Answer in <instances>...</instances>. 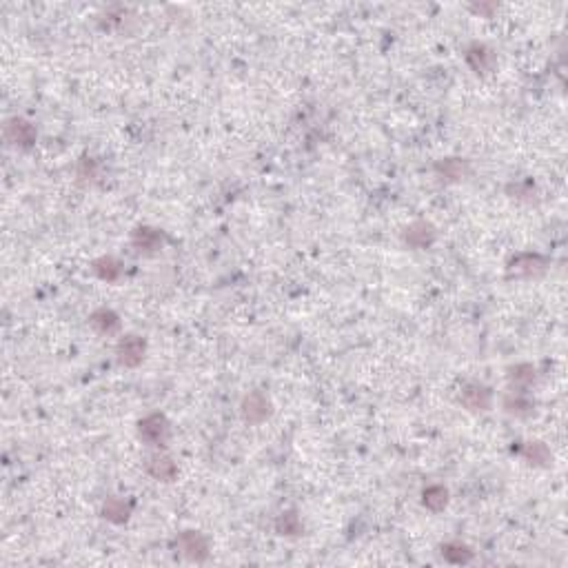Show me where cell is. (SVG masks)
I'll use <instances>...</instances> for the list:
<instances>
[{"mask_svg": "<svg viewBox=\"0 0 568 568\" xmlns=\"http://www.w3.org/2000/svg\"><path fill=\"white\" fill-rule=\"evenodd\" d=\"M435 171L442 180H462L468 173V162L462 158H446L435 164Z\"/></svg>", "mask_w": 568, "mask_h": 568, "instance_id": "cell-13", "label": "cell"}, {"mask_svg": "<svg viewBox=\"0 0 568 568\" xmlns=\"http://www.w3.org/2000/svg\"><path fill=\"white\" fill-rule=\"evenodd\" d=\"M422 502H424V506H427L429 510H433V513L444 510L446 504H449V491H446L444 486H439V484L429 486V488L422 493Z\"/></svg>", "mask_w": 568, "mask_h": 568, "instance_id": "cell-17", "label": "cell"}, {"mask_svg": "<svg viewBox=\"0 0 568 568\" xmlns=\"http://www.w3.org/2000/svg\"><path fill=\"white\" fill-rule=\"evenodd\" d=\"M404 242L413 249H427L435 242V229L429 223H413L404 231Z\"/></svg>", "mask_w": 568, "mask_h": 568, "instance_id": "cell-8", "label": "cell"}, {"mask_svg": "<svg viewBox=\"0 0 568 568\" xmlns=\"http://www.w3.org/2000/svg\"><path fill=\"white\" fill-rule=\"evenodd\" d=\"M78 176L80 178H94L96 176V162L91 158H82L80 167H78Z\"/></svg>", "mask_w": 568, "mask_h": 568, "instance_id": "cell-22", "label": "cell"}, {"mask_svg": "<svg viewBox=\"0 0 568 568\" xmlns=\"http://www.w3.org/2000/svg\"><path fill=\"white\" fill-rule=\"evenodd\" d=\"M94 271L98 273L100 280L116 282L122 276V264L116 258H112V255H105V258H98L94 262Z\"/></svg>", "mask_w": 568, "mask_h": 568, "instance_id": "cell-16", "label": "cell"}, {"mask_svg": "<svg viewBox=\"0 0 568 568\" xmlns=\"http://www.w3.org/2000/svg\"><path fill=\"white\" fill-rule=\"evenodd\" d=\"M176 546H178V551L191 562H205L209 555V542L203 533H198V530H185V533H180L176 540Z\"/></svg>", "mask_w": 568, "mask_h": 568, "instance_id": "cell-2", "label": "cell"}, {"mask_svg": "<svg viewBox=\"0 0 568 568\" xmlns=\"http://www.w3.org/2000/svg\"><path fill=\"white\" fill-rule=\"evenodd\" d=\"M442 557L451 564H468L473 559V551L466 544L460 542H449L442 546Z\"/></svg>", "mask_w": 568, "mask_h": 568, "instance_id": "cell-18", "label": "cell"}, {"mask_svg": "<svg viewBox=\"0 0 568 568\" xmlns=\"http://www.w3.org/2000/svg\"><path fill=\"white\" fill-rule=\"evenodd\" d=\"M504 407H506V411H510V413L526 415V413H530V409H533V402H530V397H528L524 391H513L510 395H506Z\"/></svg>", "mask_w": 568, "mask_h": 568, "instance_id": "cell-19", "label": "cell"}, {"mask_svg": "<svg viewBox=\"0 0 568 568\" xmlns=\"http://www.w3.org/2000/svg\"><path fill=\"white\" fill-rule=\"evenodd\" d=\"M5 138L16 146H31L36 142V129L23 118H11L5 124Z\"/></svg>", "mask_w": 568, "mask_h": 568, "instance_id": "cell-6", "label": "cell"}, {"mask_svg": "<svg viewBox=\"0 0 568 568\" xmlns=\"http://www.w3.org/2000/svg\"><path fill=\"white\" fill-rule=\"evenodd\" d=\"M144 351H146V344L142 338L138 336H127L118 342V362L122 366H138L142 360H144Z\"/></svg>", "mask_w": 568, "mask_h": 568, "instance_id": "cell-5", "label": "cell"}, {"mask_svg": "<svg viewBox=\"0 0 568 568\" xmlns=\"http://www.w3.org/2000/svg\"><path fill=\"white\" fill-rule=\"evenodd\" d=\"M146 473H149L151 478H156V480L171 482V480H176V475H178V466L167 455H154V457H149V462H146Z\"/></svg>", "mask_w": 568, "mask_h": 568, "instance_id": "cell-10", "label": "cell"}, {"mask_svg": "<svg viewBox=\"0 0 568 568\" xmlns=\"http://www.w3.org/2000/svg\"><path fill=\"white\" fill-rule=\"evenodd\" d=\"M460 400L468 411H486L491 407V391L482 384H468Z\"/></svg>", "mask_w": 568, "mask_h": 568, "instance_id": "cell-9", "label": "cell"}, {"mask_svg": "<svg viewBox=\"0 0 568 568\" xmlns=\"http://www.w3.org/2000/svg\"><path fill=\"white\" fill-rule=\"evenodd\" d=\"M138 433H140V437L144 439L146 444H151V446H164V444H167L169 435H171L169 419L164 417L162 413H151V415H146L144 419H140Z\"/></svg>", "mask_w": 568, "mask_h": 568, "instance_id": "cell-1", "label": "cell"}, {"mask_svg": "<svg viewBox=\"0 0 568 568\" xmlns=\"http://www.w3.org/2000/svg\"><path fill=\"white\" fill-rule=\"evenodd\" d=\"M546 258H542L540 253H520L510 260L508 273L515 278H530V276H540L546 269Z\"/></svg>", "mask_w": 568, "mask_h": 568, "instance_id": "cell-4", "label": "cell"}, {"mask_svg": "<svg viewBox=\"0 0 568 568\" xmlns=\"http://www.w3.org/2000/svg\"><path fill=\"white\" fill-rule=\"evenodd\" d=\"M89 322H91V326L96 328L98 333H116L118 328H120V318L114 314L112 309H98V311H94V314H91V318H89Z\"/></svg>", "mask_w": 568, "mask_h": 568, "instance_id": "cell-14", "label": "cell"}, {"mask_svg": "<svg viewBox=\"0 0 568 568\" xmlns=\"http://www.w3.org/2000/svg\"><path fill=\"white\" fill-rule=\"evenodd\" d=\"M524 457L530 464L546 466L548 462H551V451H548L546 444H542V442H528L524 446Z\"/></svg>", "mask_w": 568, "mask_h": 568, "instance_id": "cell-20", "label": "cell"}, {"mask_svg": "<svg viewBox=\"0 0 568 568\" xmlns=\"http://www.w3.org/2000/svg\"><path fill=\"white\" fill-rule=\"evenodd\" d=\"M271 415V402L262 391H253L242 400V417L247 424H262Z\"/></svg>", "mask_w": 568, "mask_h": 568, "instance_id": "cell-3", "label": "cell"}, {"mask_svg": "<svg viewBox=\"0 0 568 568\" xmlns=\"http://www.w3.org/2000/svg\"><path fill=\"white\" fill-rule=\"evenodd\" d=\"M132 245L136 247V251H144V253H154L162 247V235L156 229L149 227H138L132 233Z\"/></svg>", "mask_w": 568, "mask_h": 568, "instance_id": "cell-11", "label": "cell"}, {"mask_svg": "<svg viewBox=\"0 0 568 568\" xmlns=\"http://www.w3.org/2000/svg\"><path fill=\"white\" fill-rule=\"evenodd\" d=\"M510 380L515 384H524V387H528V384L535 380V369L530 364H520V366H515V369H510Z\"/></svg>", "mask_w": 568, "mask_h": 568, "instance_id": "cell-21", "label": "cell"}, {"mask_svg": "<svg viewBox=\"0 0 568 568\" xmlns=\"http://www.w3.org/2000/svg\"><path fill=\"white\" fill-rule=\"evenodd\" d=\"M466 63L471 65V69L475 73H488L493 67H495V53H493V49H488L486 45L475 43L466 49Z\"/></svg>", "mask_w": 568, "mask_h": 568, "instance_id": "cell-7", "label": "cell"}, {"mask_svg": "<svg viewBox=\"0 0 568 568\" xmlns=\"http://www.w3.org/2000/svg\"><path fill=\"white\" fill-rule=\"evenodd\" d=\"M132 515V504L124 502L122 498H109L102 504V518L114 522V524H124Z\"/></svg>", "mask_w": 568, "mask_h": 568, "instance_id": "cell-12", "label": "cell"}, {"mask_svg": "<svg viewBox=\"0 0 568 568\" xmlns=\"http://www.w3.org/2000/svg\"><path fill=\"white\" fill-rule=\"evenodd\" d=\"M276 530L280 535H286V537H296L304 530V524L300 520V515L296 510H286L282 515L276 520Z\"/></svg>", "mask_w": 568, "mask_h": 568, "instance_id": "cell-15", "label": "cell"}]
</instances>
